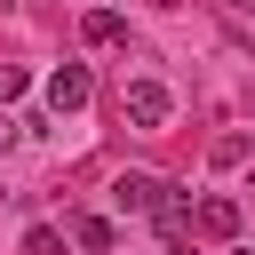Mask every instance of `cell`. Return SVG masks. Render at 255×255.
Masks as SVG:
<instances>
[{
  "mask_svg": "<svg viewBox=\"0 0 255 255\" xmlns=\"http://www.w3.org/2000/svg\"><path fill=\"white\" fill-rule=\"evenodd\" d=\"M16 135H24V128H16V120H8V112H0V151H8V143H16Z\"/></svg>",
  "mask_w": 255,
  "mask_h": 255,
  "instance_id": "obj_11",
  "label": "cell"
},
{
  "mask_svg": "<svg viewBox=\"0 0 255 255\" xmlns=\"http://www.w3.org/2000/svg\"><path fill=\"white\" fill-rule=\"evenodd\" d=\"M24 88H32V80H24V72H16V64H0V112H8V104H16V96H24Z\"/></svg>",
  "mask_w": 255,
  "mask_h": 255,
  "instance_id": "obj_10",
  "label": "cell"
},
{
  "mask_svg": "<svg viewBox=\"0 0 255 255\" xmlns=\"http://www.w3.org/2000/svg\"><path fill=\"white\" fill-rule=\"evenodd\" d=\"M151 223H159V231L175 239V231L191 223V199H183V191H159V199H151Z\"/></svg>",
  "mask_w": 255,
  "mask_h": 255,
  "instance_id": "obj_7",
  "label": "cell"
},
{
  "mask_svg": "<svg viewBox=\"0 0 255 255\" xmlns=\"http://www.w3.org/2000/svg\"><path fill=\"white\" fill-rule=\"evenodd\" d=\"M88 96H96L88 64H56V72H48V112H80Z\"/></svg>",
  "mask_w": 255,
  "mask_h": 255,
  "instance_id": "obj_2",
  "label": "cell"
},
{
  "mask_svg": "<svg viewBox=\"0 0 255 255\" xmlns=\"http://www.w3.org/2000/svg\"><path fill=\"white\" fill-rule=\"evenodd\" d=\"M247 191H255V183H247Z\"/></svg>",
  "mask_w": 255,
  "mask_h": 255,
  "instance_id": "obj_13",
  "label": "cell"
},
{
  "mask_svg": "<svg viewBox=\"0 0 255 255\" xmlns=\"http://www.w3.org/2000/svg\"><path fill=\"white\" fill-rule=\"evenodd\" d=\"M80 40H88V48H120V40H128V16H120V8H88V16H80Z\"/></svg>",
  "mask_w": 255,
  "mask_h": 255,
  "instance_id": "obj_5",
  "label": "cell"
},
{
  "mask_svg": "<svg viewBox=\"0 0 255 255\" xmlns=\"http://www.w3.org/2000/svg\"><path fill=\"white\" fill-rule=\"evenodd\" d=\"M120 112H128V128H167L175 96H167L159 80H128V88H120Z\"/></svg>",
  "mask_w": 255,
  "mask_h": 255,
  "instance_id": "obj_1",
  "label": "cell"
},
{
  "mask_svg": "<svg viewBox=\"0 0 255 255\" xmlns=\"http://www.w3.org/2000/svg\"><path fill=\"white\" fill-rule=\"evenodd\" d=\"M247 159V135H215V167H239Z\"/></svg>",
  "mask_w": 255,
  "mask_h": 255,
  "instance_id": "obj_9",
  "label": "cell"
},
{
  "mask_svg": "<svg viewBox=\"0 0 255 255\" xmlns=\"http://www.w3.org/2000/svg\"><path fill=\"white\" fill-rule=\"evenodd\" d=\"M159 191H167L159 175H120V183H112V207H120V215H151Z\"/></svg>",
  "mask_w": 255,
  "mask_h": 255,
  "instance_id": "obj_4",
  "label": "cell"
},
{
  "mask_svg": "<svg viewBox=\"0 0 255 255\" xmlns=\"http://www.w3.org/2000/svg\"><path fill=\"white\" fill-rule=\"evenodd\" d=\"M24 255H64V231H56V223H32V239H24Z\"/></svg>",
  "mask_w": 255,
  "mask_h": 255,
  "instance_id": "obj_8",
  "label": "cell"
},
{
  "mask_svg": "<svg viewBox=\"0 0 255 255\" xmlns=\"http://www.w3.org/2000/svg\"><path fill=\"white\" fill-rule=\"evenodd\" d=\"M167 255H199V247H183V239H175V247H167Z\"/></svg>",
  "mask_w": 255,
  "mask_h": 255,
  "instance_id": "obj_12",
  "label": "cell"
},
{
  "mask_svg": "<svg viewBox=\"0 0 255 255\" xmlns=\"http://www.w3.org/2000/svg\"><path fill=\"white\" fill-rule=\"evenodd\" d=\"M112 239H120L112 215H72V247H80V255H112Z\"/></svg>",
  "mask_w": 255,
  "mask_h": 255,
  "instance_id": "obj_6",
  "label": "cell"
},
{
  "mask_svg": "<svg viewBox=\"0 0 255 255\" xmlns=\"http://www.w3.org/2000/svg\"><path fill=\"white\" fill-rule=\"evenodd\" d=\"M191 231H199V239H231V231H239V199H231V191H207V199L191 207Z\"/></svg>",
  "mask_w": 255,
  "mask_h": 255,
  "instance_id": "obj_3",
  "label": "cell"
}]
</instances>
